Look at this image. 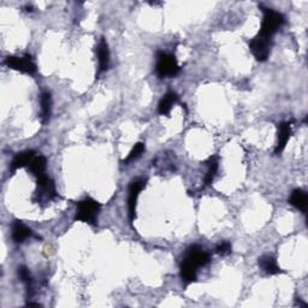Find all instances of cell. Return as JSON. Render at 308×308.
<instances>
[{
	"mask_svg": "<svg viewBox=\"0 0 308 308\" xmlns=\"http://www.w3.org/2000/svg\"><path fill=\"white\" fill-rule=\"evenodd\" d=\"M260 9L262 13H264V17H262L260 30H259L258 35L266 37V39H271L273 34L283 26L285 18L281 12H277L272 9L264 8L262 5L260 6Z\"/></svg>",
	"mask_w": 308,
	"mask_h": 308,
	"instance_id": "6da1fadb",
	"label": "cell"
},
{
	"mask_svg": "<svg viewBox=\"0 0 308 308\" xmlns=\"http://www.w3.org/2000/svg\"><path fill=\"white\" fill-rule=\"evenodd\" d=\"M100 203L92 198H86L77 202V210L75 213V220L95 225L100 212Z\"/></svg>",
	"mask_w": 308,
	"mask_h": 308,
	"instance_id": "7a4b0ae2",
	"label": "cell"
},
{
	"mask_svg": "<svg viewBox=\"0 0 308 308\" xmlns=\"http://www.w3.org/2000/svg\"><path fill=\"white\" fill-rule=\"evenodd\" d=\"M181 71V68L177 63V59L174 54L166 53V52H158L157 53V65L155 72L160 78L175 77Z\"/></svg>",
	"mask_w": 308,
	"mask_h": 308,
	"instance_id": "3957f363",
	"label": "cell"
},
{
	"mask_svg": "<svg viewBox=\"0 0 308 308\" xmlns=\"http://www.w3.org/2000/svg\"><path fill=\"white\" fill-rule=\"evenodd\" d=\"M4 64L10 69L22 72L27 75H34L36 72V64L34 63L32 57L29 54L23 55V57H8Z\"/></svg>",
	"mask_w": 308,
	"mask_h": 308,
	"instance_id": "277c9868",
	"label": "cell"
},
{
	"mask_svg": "<svg viewBox=\"0 0 308 308\" xmlns=\"http://www.w3.org/2000/svg\"><path fill=\"white\" fill-rule=\"evenodd\" d=\"M146 186V181L142 178H136L130 183L129 186V195H128V210H129V219L133 221L136 217V206L137 199L140 193Z\"/></svg>",
	"mask_w": 308,
	"mask_h": 308,
	"instance_id": "5b68a950",
	"label": "cell"
},
{
	"mask_svg": "<svg viewBox=\"0 0 308 308\" xmlns=\"http://www.w3.org/2000/svg\"><path fill=\"white\" fill-rule=\"evenodd\" d=\"M249 50L257 60L265 61L270 55V50H271V39H266L260 35H257L254 39L249 43Z\"/></svg>",
	"mask_w": 308,
	"mask_h": 308,
	"instance_id": "8992f818",
	"label": "cell"
},
{
	"mask_svg": "<svg viewBox=\"0 0 308 308\" xmlns=\"http://www.w3.org/2000/svg\"><path fill=\"white\" fill-rule=\"evenodd\" d=\"M184 260H187L190 264L195 266V268H201V266H205L210 262V255L203 252L199 245L194 244L190 245V247L187 249L186 252V257Z\"/></svg>",
	"mask_w": 308,
	"mask_h": 308,
	"instance_id": "52a82bcc",
	"label": "cell"
},
{
	"mask_svg": "<svg viewBox=\"0 0 308 308\" xmlns=\"http://www.w3.org/2000/svg\"><path fill=\"white\" fill-rule=\"evenodd\" d=\"M292 135V122H282L278 124V142H277L275 153L281 154L288 143Z\"/></svg>",
	"mask_w": 308,
	"mask_h": 308,
	"instance_id": "ba28073f",
	"label": "cell"
},
{
	"mask_svg": "<svg viewBox=\"0 0 308 308\" xmlns=\"http://www.w3.org/2000/svg\"><path fill=\"white\" fill-rule=\"evenodd\" d=\"M35 157H36L35 152L32 150L19 152V153H17L15 155V158H13L11 166H10V170H11V172H15L18 170V169L29 166V164L33 161V159Z\"/></svg>",
	"mask_w": 308,
	"mask_h": 308,
	"instance_id": "9c48e42d",
	"label": "cell"
},
{
	"mask_svg": "<svg viewBox=\"0 0 308 308\" xmlns=\"http://www.w3.org/2000/svg\"><path fill=\"white\" fill-rule=\"evenodd\" d=\"M98 60H99V70H98V75L105 72L107 69H109L110 65V50H109V45H107L106 40L102 39L100 40V43L98 45Z\"/></svg>",
	"mask_w": 308,
	"mask_h": 308,
	"instance_id": "30bf717a",
	"label": "cell"
},
{
	"mask_svg": "<svg viewBox=\"0 0 308 308\" xmlns=\"http://www.w3.org/2000/svg\"><path fill=\"white\" fill-rule=\"evenodd\" d=\"M33 235V231L28 228L26 224H23L22 221L16 220L12 224V238L16 243H22L29 238Z\"/></svg>",
	"mask_w": 308,
	"mask_h": 308,
	"instance_id": "8fae6325",
	"label": "cell"
},
{
	"mask_svg": "<svg viewBox=\"0 0 308 308\" xmlns=\"http://www.w3.org/2000/svg\"><path fill=\"white\" fill-rule=\"evenodd\" d=\"M178 101V95L175 92H168L166 94L162 96L160 101L158 105V112L160 115H169L172 109V106Z\"/></svg>",
	"mask_w": 308,
	"mask_h": 308,
	"instance_id": "7c38bea8",
	"label": "cell"
},
{
	"mask_svg": "<svg viewBox=\"0 0 308 308\" xmlns=\"http://www.w3.org/2000/svg\"><path fill=\"white\" fill-rule=\"evenodd\" d=\"M259 266L268 275H278V273L282 272V270L279 269L278 264H277L276 259L271 257V255H264V257L259 258Z\"/></svg>",
	"mask_w": 308,
	"mask_h": 308,
	"instance_id": "4fadbf2b",
	"label": "cell"
},
{
	"mask_svg": "<svg viewBox=\"0 0 308 308\" xmlns=\"http://www.w3.org/2000/svg\"><path fill=\"white\" fill-rule=\"evenodd\" d=\"M46 165H47V160L46 158L44 157V155H37L33 159V161L30 162L29 166V171L32 172L33 176H35V177L39 179L41 177H44L45 172H46Z\"/></svg>",
	"mask_w": 308,
	"mask_h": 308,
	"instance_id": "5bb4252c",
	"label": "cell"
},
{
	"mask_svg": "<svg viewBox=\"0 0 308 308\" xmlns=\"http://www.w3.org/2000/svg\"><path fill=\"white\" fill-rule=\"evenodd\" d=\"M179 272H181L182 279L187 284L188 283H193L196 281V275H198V268L190 264L187 260L183 259L181 262V268H179Z\"/></svg>",
	"mask_w": 308,
	"mask_h": 308,
	"instance_id": "9a60e30c",
	"label": "cell"
},
{
	"mask_svg": "<svg viewBox=\"0 0 308 308\" xmlns=\"http://www.w3.org/2000/svg\"><path fill=\"white\" fill-rule=\"evenodd\" d=\"M290 205H293L296 209H299L301 211H306L307 209V203H308V199H307V194L301 189H295L292 193L289 199Z\"/></svg>",
	"mask_w": 308,
	"mask_h": 308,
	"instance_id": "2e32d148",
	"label": "cell"
},
{
	"mask_svg": "<svg viewBox=\"0 0 308 308\" xmlns=\"http://www.w3.org/2000/svg\"><path fill=\"white\" fill-rule=\"evenodd\" d=\"M52 112V98L48 92H44L41 94V120L46 124L50 120Z\"/></svg>",
	"mask_w": 308,
	"mask_h": 308,
	"instance_id": "e0dca14e",
	"label": "cell"
},
{
	"mask_svg": "<svg viewBox=\"0 0 308 308\" xmlns=\"http://www.w3.org/2000/svg\"><path fill=\"white\" fill-rule=\"evenodd\" d=\"M206 164L209 166V170H207L205 176V186H210L212 184L213 179L217 175L218 166H219V157H218V155H213V157H211L209 160H207Z\"/></svg>",
	"mask_w": 308,
	"mask_h": 308,
	"instance_id": "ac0fdd59",
	"label": "cell"
},
{
	"mask_svg": "<svg viewBox=\"0 0 308 308\" xmlns=\"http://www.w3.org/2000/svg\"><path fill=\"white\" fill-rule=\"evenodd\" d=\"M145 152V143L138 142L133 147V150L130 151V153L128 154V157L124 159V164H129L130 161H134L135 159L140 158L141 154Z\"/></svg>",
	"mask_w": 308,
	"mask_h": 308,
	"instance_id": "d6986e66",
	"label": "cell"
},
{
	"mask_svg": "<svg viewBox=\"0 0 308 308\" xmlns=\"http://www.w3.org/2000/svg\"><path fill=\"white\" fill-rule=\"evenodd\" d=\"M18 277L20 278V281H22L23 283H26L28 289H32V276H30V272L29 270H28L26 266H20V268H18Z\"/></svg>",
	"mask_w": 308,
	"mask_h": 308,
	"instance_id": "ffe728a7",
	"label": "cell"
},
{
	"mask_svg": "<svg viewBox=\"0 0 308 308\" xmlns=\"http://www.w3.org/2000/svg\"><path fill=\"white\" fill-rule=\"evenodd\" d=\"M231 249H233V247H231L230 242L223 241L217 245L216 251L218 254L221 255V257H227V255H229L231 253Z\"/></svg>",
	"mask_w": 308,
	"mask_h": 308,
	"instance_id": "44dd1931",
	"label": "cell"
}]
</instances>
